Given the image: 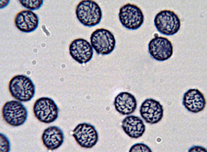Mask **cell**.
<instances>
[{
	"instance_id": "14",
	"label": "cell",
	"mask_w": 207,
	"mask_h": 152,
	"mask_svg": "<svg viewBox=\"0 0 207 152\" xmlns=\"http://www.w3.org/2000/svg\"><path fill=\"white\" fill-rule=\"evenodd\" d=\"M41 139L43 145L48 149L53 150L59 148L62 144L64 135L59 127L51 126L45 130Z\"/></svg>"
},
{
	"instance_id": "21",
	"label": "cell",
	"mask_w": 207,
	"mask_h": 152,
	"mask_svg": "<svg viewBox=\"0 0 207 152\" xmlns=\"http://www.w3.org/2000/svg\"><path fill=\"white\" fill-rule=\"evenodd\" d=\"M9 1H0V7L3 8L6 6L9 3Z\"/></svg>"
},
{
	"instance_id": "15",
	"label": "cell",
	"mask_w": 207,
	"mask_h": 152,
	"mask_svg": "<svg viewBox=\"0 0 207 152\" xmlns=\"http://www.w3.org/2000/svg\"><path fill=\"white\" fill-rule=\"evenodd\" d=\"M114 104L116 111L123 115L132 113L137 106V102L135 97L128 92H122L115 97Z\"/></svg>"
},
{
	"instance_id": "8",
	"label": "cell",
	"mask_w": 207,
	"mask_h": 152,
	"mask_svg": "<svg viewBox=\"0 0 207 152\" xmlns=\"http://www.w3.org/2000/svg\"><path fill=\"white\" fill-rule=\"evenodd\" d=\"M73 136L81 147L90 148L97 143L98 133L93 125L86 123L78 124L74 129Z\"/></svg>"
},
{
	"instance_id": "11",
	"label": "cell",
	"mask_w": 207,
	"mask_h": 152,
	"mask_svg": "<svg viewBox=\"0 0 207 152\" xmlns=\"http://www.w3.org/2000/svg\"><path fill=\"white\" fill-rule=\"evenodd\" d=\"M163 106L159 101L152 98L146 99L142 103L140 112L142 118L151 124L159 122L163 115Z\"/></svg>"
},
{
	"instance_id": "9",
	"label": "cell",
	"mask_w": 207,
	"mask_h": 152,
	"mask_svg": "<svg viewBox=\"0 0 207 152\" xmlns=\"http://www.w3.org/2000/svg\"><path fill=\"white\" fill-rule=\"evenodd\" d=\"M148 48L151 56L155 59L159 61L168 59L173 54L172 44L165 37L155 36L149 42Z\"/></svg>"
},
{
	"instance_id": "1",
	"label": "cell",
	"mask_w": 207,
	"mask_h": 152,
	"mask_svg": "<svg viewBox=\"0 0 207 152\" xmlns=\"http://www.w3.org/2000/svg\"><path fill=\"white\" fill-rule=\"evenodd\" d=\"M9 90L11 96L21 102H27L34 97L35 86L31 79L22 75L13 77L9 84Z\"/></svg>"
},
{
	"instance_id": "10",
	"label": "cell",
	"mask_w": 207,
	"mask_h": 152,
	"mask_svg": "<svg viewBox=\"0 0 207 152\" xmlns=\"http://www.w3.org/2000/svg\"><path fill=\"white\" fill-rule=\"evenodd\" d=\"M69 54L72 58L80 64L86 63L92 58L93 51L86 40L78 38L73 41L69 46Z\"/></svg>"
},
{
	"instance_id": "16",
	"label": "cell",
	"mask_w": 207,
	"mask_h": 152,
	"mask_svg": "<svg viewBox=\"0 0 207 152\" xmlns=\"http://www.w3.org/2000/svg\"><path fill=\"white\" fill-rule=\"evenodd\" d=\"M122 127L129 137L137 138L141 137L145 130V126L143 120L134 116L126 117L122 122Z\"/></svg>"
},
{
	"instance_id": "5",
	"label": "cell",
	"mask_w": 207,
	"mask_h": 152,
	"mask_svg": "<svg viewBox=\"0 0 207 152\" xmlns=\"http://www.w3.org/2000/svg\"><path fill=\"white\" fill-rule=\"evenodd\" d=\"M91 45L98 54L108 55L114 50L116 40L113 34L104 28L94 31L90 37Z\"/></svg>"
},
{
	"instance_id": "19",
	"label": "cell",
	"mask_w": 207,
	"mask_h": 152,
	"mask_svg": "<svg viewBox=\"0 0 207 152\" xmlns=\"http://www.w3.org/2000/svg\"><path fill=\"white\" fill-rule=\"evenodd\" d=\"M129 152H152L146 145L142 143H137L130 148Z\"/></svg>"
},
{
	"instance_id": "3",
	"label": "cell",
	"mask_w": 207,
	"mask_h": 152,
	"mask_svg": "<svg viewBox=\"0 0 207 152\" xmlns=\"http://www.w3.org/2000/svg\"><path fill=\"white\" fill-rule=\"evenodd\" d=\"M28 111L20 102L12 100L7 102L2 109V117L9 125L17 127L23 124L27 120Z\"/></svg>"
},
{
	"instance_id": "20",
	"label": "cell",
	"mask_w": 207,
	"mask_h": 152,
	"mask_svg": "<svg viewBox=\"0 0 207 152\" xmlns=\"http://www.w3.org/2000/svg\"><path fill=\"white\" fill-rule=\"evenodd\" d=\"M189 152H207L206 150L203 147L200 146H194L188 150Z\"/></svg>"
},
{
	"instance_id": "12",
	"label": "cell",
	"mask_w": 207,
	"mask_h": 152,
	"mask_svg": "<svg viewBox=\"0 0 207 152\" xmlns=\"http://www.w3.org/2000/svg\"><path fill=\"white\" fill-rule=\"evenodd\" d=\"M182 103L189 111L197 113L205 108L206 101L203 94L197 89H191L184 94Z\"/></svg>"
},
{
	"instance_id": "17",
	"label": "cell",
	"mask_w": 207,
	"mask_h": 152,
	"mask_svg": "<svg viewBox=\"0 0 207 152\" xmlns=\"http://www.w3.org/2000/svg\"><path fill=\"white\" fill-rule=\"evenodd\" d=\"M22 5L29 9L34 10L39 9L43 3V0H19Z\"/></svg>"
},
{
	"instance_id": "2",
	"label": "cell",
	"mask_w": 207,
	"mask_h": 152,
	"mask_svg": "<svg viewBox=\"0 0 207 152\" xmlns=\"http://www.w3.org/2000/svg\"><path fill=\"white\" fill-rule=\"evenodd\" d=\"M77 17L85 26L91 27L98 24L101 20L102 12L98 4L92 0H83L76 9Z\"/></svg>"
},
{
	"instance_id": "6",
	"label": "cell",
	"mask_w": 207,
	"mask_h": 152,
	"mask_svg": "<svg viewBox=\"0 0 207 152\" xmlns=\"http://www.w3.org/2000/svg\"><path fill=\"white\" fill-rule=\"evenodd\" d=\"M33 110L35 117L40 121L50 123L57 118L59 109L54 101L47 97H42L34 103Z\"/></svg>"
},
{
	"instance_id": "13",
	"label": "cell",
	"mask_w": 207,
	"mask_h": 152,
	"mask_svg": "<svg viewBox=\"0 0 207 152\" xmlns=\"http://www.w3.org/2000/svg\"><path fill=\"white\" fill-rule=\"evenodd\" d=\"M38 19L37 15L29 10H22L16 14L14 22L16 27L22 32H32L37 28Z\"/></svg>"
},
{
	"instance_id": "4",
	"label": "cell",
	"mask_w": 207,
	"mask_h": 152,
	"mask_svg": "<svg viewBox=\"0 0 207 152\" xmlns=\"http://www.w3.org/2000/svg\"><path fill=\"white\" fill-rule=\"evenodd\" d=\"M155 25L159 32L166 35H172L179 30L180 21L173 11L164 10L157 13L154 19Z\"/></svg>"
},
{
	"instance_id": "18",
	"label": "cell",
	"mask_w": 207,
	"mask_h": 152,
	"mask_svg": "<svg viewBox=\"0 0 207 152\" xmlns=\"http://www.w3.org/2000/svg\"><path fill=\"white\" fill-rule=\"evenodd\" d=\"M10 144L7 137L4 134L0 133V151L9 152L10 151Z\"/></svg>"
},
{
	"instance_id": "7",
	"label": "cell",
	"mask_w": 207,
	"mask_h": 152,
	"mask_svg": "<svg viewBox=\"0 0 207 152\" xmlns=\"http://www.w3.org/2000/svg\"><path fill=\"white\" fill-rule=\"evenodd\" d=\"M119 17L122 25L131 30L139 28L144 20V15L140 8L135 4L129 3L120 8Z\"/></svg>"
}]
</instances>
